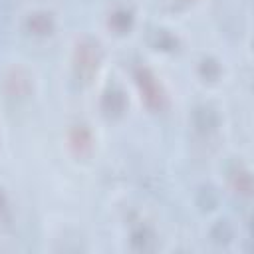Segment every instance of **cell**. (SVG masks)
I'll return each mask as SVG.
<instances>
[{"label": "cell", "mask_w": 254, "mask_h": 254, "mask_svg": "<svg viewBox=\"0 0 254 254\" xmlns=\"http://www.w3.org/2000/svg\"><path fill=\"white\" fill-rule=\"evenodd\" d=\"M73 71H75V77L81 79V81H89L101 62H103V48L101 44L95 40V38H81L75 48H73Z\"/></svg>", "instance_id": "cell-1"}, {"label": "cell", "mask_w": 254, "mask_h": 254, "mask_svg": "<svg viewBox=\"0 0 254 254\" xmlns=\"http://www.w3.org/2000/svg\"><path fill=\"white\" fill-rule=\"evenodd\" d=\"M133 77L135 83L139 87L141 99L145 101V105L153 111H159L165 107V89L161 85V81L157 79V75L147 67V65H137L133 69Z\"/></svg>", "instance_id": "cell-2"}, {"label": "cell", "mask_w": 254, "mask_h": 254, "mask_svg": "<svg viewBox=\"0 0 254 254\" xmlns=\"http://www.w3.org/2000/svg\"><path fill=\"white\" fill-rule=\"evenodd\" d=\"M2 85H4V93L14 101H26L34 93V77L22 65L10 67L6 71V75H4V83Z\"/></svg>", "instance_id": "cell-3"}, {"label": "cell", "mask_w": 254, "mask_h": 254, "mask_svg": "<svg viewBox=\"0 0 254 254\" xmlns=\"http://www.w3.org/2000/svg\"><path fill=\"white\" fill-rule=\"evenodd\" d=\"M190 123H192V127H194L196 133H200V135H210V133H214V131L218 129V125H220V115H218V111H216L212 105H208V103H198V105L192 109V113H190Z\"/></svg>", "instance_id": "cell-4"}, {"label": "cell", "mask_w": 254, "mask_h": 254, "mask_svg": "<svg viewBox=\"0 0 254 254\" xmlns=\"http://www.w3.org/2000/svg\"><path fill=\"white\" fill-rule=\"evenodd\" d=\"M226 177H228V183H230L234 192H238L240 196H246V198L252 194V190H254L252 173L244 163L232 161L228 165V169H226Z\"/></svg>", "instance_id": "cell-5"}, {"label": "cell", "mask_w": 254, "mask_h": 254, "mask_svg": "<svg viewBox=\"0 0 254 254\" xmlns=\"http://www.w3.org/2000/svg\"><path fill=\"white\" fill-rule=\"evenodd\" d=\"M56 30V20L48 10H34L24 18V32L34 38H46Z\"/></svg>", "instance_id": "cell-6"}, {"label": "cell", "mask_w": 254, "mask_h": 254, "mask_svg": "<svg viewBox=\"0 0 254 254\" xmlns=\"http://www.w3.org/2000/svg\"><path fill=\"white\" fill-rule=\"evenodd\" d=\"M101 111L109 119H117L127 111V95L119 87H107L101 95Z\"/></svg>", "instance_id": "cell-7"}, {"label": "cell", "mask_w": 254, "mask_h": 254, "mask_svg": "<svg viewBox=\"0 0 254 254\" xmlns=\"http://www.w3.org/2000/svg\"><path fill=\"white\" fill-rule=\"evenodd\" d=\"M67 141H69V147L73 149L75 155H87L93 149V133L83 123H77L69 129Z\"/></svg>", "instance_id": "cell-8"}, {"label": "cell", "mask_w": 254, "mask_h": 254, "mask_svg": "<svg viewBox=\"0 0 254 254\" xmlns=\"http://www.w3.org/2000/svg\"><path fill=\"white\" fill-rule=\"evenodd\" d=\"M131 246L139 252H151L157 246V234L147 224H137L131 230Z\"/></svg>", "instance_id": "cell-9"}, {"label": "cell", "mask_w": 254, "mask_h": 254, "mask_svg": "<svg viewBox=\"0 0 254 254\" xmlns=\"http://www.w3.org/2000/svg\"><path fill=\"white\" fill-rule=\"evenodd\" d=\"M133 22H135V16H133V10L125 8V6H117L115 10H111L109 18H107V26L115 32V34H127L131 28H133Z\"/></svg>", "instance_id": "cell-10"}, {"label": "cell", "mask_w": 254, "mask_h": 254, "mask_svg": "<svg viewBox=\"0 0 254 254\" xmlns=\"http://www.w3.org/2000/svg\"><path fill=\"white\" fill-rule=\"evenodd\" d=\"M151 46L155 50H161V52H173V50H177L179 40L169 30L159 28V30H153L151 32Z\"/></svg>", "instance_id": "cell-11"}, {"label": "cell", "mask_w": 254, "mask_h": 254, "mask_svg": "<svg viewBox=\"0 0 254 254\" xmlns=\"http://www.w3.org/2000/svg\"><path fill=\"white\" fill-rule=\"evenodd\" d=\"M232 238H234V230H232V226H230L228 220L220 218V220H216L210 226V240L214 244H220L222 246V244H228Z\"/></svg>", "instance_id": "cell-12"}, {"label": "cell", "mask_w": 254, "mask_h": 254, "mask_svg": "<svg viewBox=\"0 0 254 254\" xmlns=\"http://www.w3.org/2000/svg\"><path fill=\"white\" fill-rule=\"evenodd\" d=\"M220 73H222V67H220V64H218L216 58L206 56V58L200 60V64H198V75L204 81H216L220 77Z\"/></svg>", "instance_id": "cell-13"}, {"label": "cell", "mask_w": 254, "mask_h": 254, "mask_svg": "<svg viewBox=\"0 0 254 254\" xmlns=\"http://www.w3.org/2000/svg\"><path fill=\"white\" fill-rule=\"evenodd\" d=\"M196 204L200 206V210H214L216 204H218V192L210 187V185H204L198 189L196 192Z\"/></svg>", "instance_id": "cell-14"}, {"label": "cell", "mask_w": 254, "mask_h": 254, "mask_svg": "<svg viewBox=\"0 0 254 254\" xmlns=\"http://www.w3.org/2000/svg\"><path fill=\"white\" fill-rule=\"evenodd\" d=\"M10 200L4 192V189L0 187V222H8L10 220Z\"/></svg>", "instance_id": "cell-15"}, {"label": "cell", "mask_w": 254, "mask_h": 254, "mask_svg": "<svg viewBox=\"0 0 254 254\" xmlns=\"http://www.w3.org/2000/svg\"><path fill=\"white\" fill-rule=\"evenodd\" d=\"M187 2H192V0H187Z\"/></svg>", "instance_id": "cell-16"}]
</instances>
